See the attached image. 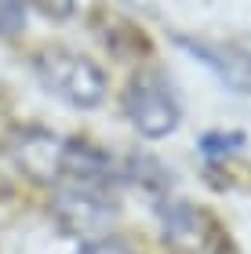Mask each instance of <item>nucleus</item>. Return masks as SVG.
Segmentation results:
<instances>
[{"mask_svg":"<svg viewBox=\"0 0 251 254\" xmlns=\"http://www.w3.org/2000/svg\"><path fill=\"white\" fill-rule=\"evenodd\" d=\"M37 76L40 84L51 91L55 98L70 102L73 109H95L102 106V98H106V73L84 59V55L77 51H66V48H48L37 55Z\"/></svg>","mask_w":251,"mask_h":254,"instance_id":"nucleus-1","label":"nucleus"},{"mask_svg":"<svg viewBox=\"0 0 251 254\" xmlns=\"http://www.w3.org/2000/svg\"><path fill=\"white\" fill-rule=\"evenodd\" d=\"M124 113L135 124V131L146 138H164L182 120V106H178L175 91L157 73H139L128 84V91H124Z\"/></svg>","mask_w":251,"mask_h":254,"instance_id":"nucleus-2","label":"nucleus"},{"mask_svg":"<svg viewBox=\"0 0 251 254\" xmlns=\"http://www.w3.org/2000/svg\"><path fill=\"white\" fill-rule=\"evenodd\" d=\"M161 225L175 254H233L219 222L189 200L161 203Z\"/></svg>","mask_w":251,"mask_h":254,"instance_id":"nucleus-3","label":"nucleus"},{"mask_svg":"<svg viewBox=\"0 0 251 254\" xmlns=\"http://www.w3.org/2000/svg\"><path fill=\"white\" fill-rule=\"evenodd\" d=\"M51 214L66 233L98 240L109 233V225L117 222V200L102 189H73L66 186L51 203Z\"/></svg>","mask_w":251,"mask_h":254,"instance_id":"nucleus-4","label":"nucleus"},{"mask_svg":"<svg viewBox=\"0 0 251 254\" xmlns=\"http://www.w3.org/2000/svg\"><path fill=\"white\" fill-rule=\"evenodd\" d=\"M66 142L70 138H59L44 127H15L7 134V156L15 160V167L26 178L40 182V186H51V182L62 178V160H66Z\"/></svg>","mask_w":251,"mask_h":254,"instance_id":"nucleus-5","label":"nucleus"},{"mask_svg":"<svg viewBox=\"0 0 251 254\" xmlns=\"http://www.w3.org/2000/svg\"><path fill=\"white\" fill-rule=\"evenodd\" d=\"M117 178H120V171H117L109 153L95 149L91 142H84V138H70V142H66V160H62V178L59 182H66V186H73V189L109 192V186Z\"/></svg>","mask_w":251,"mask_h":254,"instance_id":"nucleus-6","label":"nucleus"},{"mask_svg":"<svg viewBox=\"0 0 251 254\" xmlns=\"http://www.w3.org/2000/svg\"><path fill=\"white\" fill-rule=\"evenodd\" d=\"M182 44L189 48V55H197V59L208 62L230 87H244V91H251V51L208 48V44H197V40H182Z\"/></svg>","mask_w":251,"mask_h":254,"instance_id":"nucleus-7","label":"nucleus"},{"mask_svg":"<svg viewBox=\"0 0 251 254\" xmlns=\"http://www.w3.org/2000/svg\"><path fill=\"white\" fill-rule=\"evenodd\" d=\"M26 29V7L18 0H0V37H18Z\"/></svg>","mask_w":251,"mask_h":254,"instance_id":"nucleus-8","label":"nucleus"},{"mask_svg":"<svg viewBox=\"0 0 251 254\" xmlns=\"http://www.w3.org/2000/svg\"><path fill=\"white\" fill-rule=\"evenodd\" d=\"M81 254H139L128 240H117V236H98V240H87L81 247Z\"/></svg>","mask_w":251,"mask_h":254,"instance_id":"nucleus-9","label":"nucleus"},{"mask_svg":"<svg viewBox=\"0 0 251 254\" xmlns=\"http://www.w3.org/2000/svg\"><path fill=\"white\" fill-rule=\"evenodd\" d=\"M200 149L208 156H219V153H233V149H244V134H204Z\"/></svg>","mask_w":251,"mask_h":254,"instance_id":"nucleus-10","label":"nucleus"},{"mask_svg":"<svg viewBox=\"0 0 251 254\" xmlns=\"http://www.w3.org/2000/svg\"><path fill=\"white\" fill-rule=\"evenodd\" d=\"M33 7L40 11V15H48L55 22H62V18H70L73 15V7H77V0H29Z\"/></svg>","mask_w":251,"mask_h":254,"instance_id":"nucleus-11","label":"nucleus"}]
</instances>
